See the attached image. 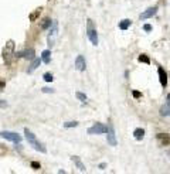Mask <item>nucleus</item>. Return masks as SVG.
<instances>
[{"mask_svg":"<svg viewBox=\"0 0 170 174\" xmlns=\"http://www.w3.org/2000/svg\"><path fill=\"white\" fill-rule=\"evenodd\" d=\"M24 134H26V139H27V142H28V144H30L34 150L40 151V153H47L46 146H44L41 142H38V139L36 137V134H34L28 127H24Z\"/></svg>","mask_w":170,"mask_h":174,"instance_id":"nucleus-1","label":"nucleus"},{"mask_svg":"<svg viewBox=\"0 0 170 174\" xmlns=\"http://www.w3.org/2000/svg\"><path fill=\"white\" fill-rule=\"evenodd\" d=\"M14 48H16V44H14L13 40H9L6 43V45L3 47L2 55H3V60L6 62V65H10L11 64V58L14 57Z\"/></svg>","mask_w":170,"mask_h":174,"instance_id":"nucleus-2","label":"nucleus"},{"mask_svg":"<svg viewBox=\"0 0 170 174\" xmlns=\"http://www.w3.org/2000/svg\"><path fill=\"white\" fill-rule=\"evenodd\" d=\"M0 137H3L9 142H13V143H20L21 142V136L19 133H14V132H9V130H3L0 132Z\"/></svg>","mask_w":170,"mask_h":174,"instance_id":"nucleus-3","label":"nucleus"},{"mask_svg":"<svg viewBox=\"0 0 170 174\" xmlns=\"http://www.w3.org/2000/svg\"><path fill=\"white\" fill-rule=\"evenodd\" d=\"M107 129L108 126H105L103 123H95L88 129V134H103L107 133Z\"/></svg>","mask_w":170,"mask_h":174,"instance_id":"nucleus-4","label":"nucleus"},{"mask_svg":"<svg viewBox=\"0 0 170 174\" xmlns=\"http://www.w3.org/2000/svg\"><path fill=\"white\" fill-rule=\"evenodd\" d=\"M57 33H58V21L53 20V23H51V26H50V34H48V45H50V47H53L54 37L57 36Z\"/></svg>","mask_w":170,"mask_h":174,"instance_id":"nucleus-5","label":"nucleus"},{"mask_svg":"<svg viewBox=\"0 0 170 174\" xmlns=\"http://www.w3.org/2000/svg\"><path fill=\"white\" fill-rule=\"evenodd\" d=\"M107 139H108V144L111 146H116L118 140H116V134H115V129H113L112 125H108V129H107Z\"/></svg>","mask_w":170,"mask_h":174,"instance_id":"nucleus-6","label":"nucleus"},{"mask_svg":"<svg viewBox=\"0 0 170 174\" xmlns=\"http://www.w3.org/2000/svg\"><path fill=\"white\" fill-rule=\"evenodd\" d=\"M87 36L89 38V41L94 44V45H98V33H97V28H88L87 30Z\"/></svg>","mask_w":170,"mask_h":174,"instance_id":"nucleus-7","label":"nucleus"},{"mask_svg":"<svg viewBox=\"0 0 170 174\" xmlns=\"http://www.w3.org/2000/svg\"><path fill=\"white\" fill-rule=\"evenodd\" d=\"M156 13H157V7L156 6H155V7H149V9H147V10H145L139 17H140V20H146V19L153 17Z\"/></svg>","mask_w":170,"mask_h":174,"instance_id":"nucleus-8","label":"nucleus"},{"mask_svg":"<svg viewBox=\"0 0 170 174\" xmlns=\"http://www.w3.org/2000/svg\"><path fill=\"white\" fill-rule=\"evenodd\" d=\"M75 68H77L78 71H85V68H87V62H85L84 55H77V58H75Z\"/></svg>","mask_w":170,"mask_h":174,"instance_id":"nucleus-9","label":"nucleus"},{"mask_svg":"<svg viewBox=\"0 0 170 174\" xmlns=\"http://www.w3.org/2000/svg\"><path fill=\"white\" fill-rule=\"evenodd\" d=\"M157 140L160 142L162 146H169L170 144V136L167 133H157Z\"/></svg>","mask_w":170,"mask_h":174,"instance_id":"nucleus-10","label":"nucleus"},{"mask_svg":"<svg viewBox=\"0 0 170 174\" xmlns=\"http://www.w3.org/2000/svg\"><path fill=\"white\" fill-rule=\"evenodd\" d=\"M157 72H159V81H160V84H162V87H166L167 85V74H166V71L163 70V68H159L157 70Z\"/></svg>","mask_w":170,"mask_h":174,"instance_id":"nucleus-11","label":"nucleus"},{"mask_svg":"<svg viewBox=\"0 0 170 174\" xmlns=\"http://www.w3.org/2000/svg\"><path fill=\"white\" fill-rule=\"evenodd\" d=\"M34 55H36V51H34V48H27V50L21 51V57L26 58V60H30L31 61L33 58H36Z\"/></svg>","mask_w":170,"mask_h":174,"instance_id":"nucleus-12","label":"nucleus"},{"mask_svg":"<svg viewBox=\"0 0 170 174\" xmlns=\"http://www.w3.org/2000/svg\"><path fill=\"white\" fill-rule=\"evenodd\" d=\"M71 160H72L74 163H75V166H77V168H78L80 171H82V173H85V171H87V168H85L84 163L81 161V159L78 157V156H72V157H71Z\"/></svg>","mask_w":170,"mask_h":174,"instance_id":"nucleus-13","label":"nucleus"},{"mask_svg":"<svg viewBox=\"0 0 170 174\" xmlns=\"http://www.w3.org/2000/svg\"><path fill=\"white\" fill-rule=\"evenodd\" d=\"M40 64H41V58H33L31 60V64H30V68H28V74H31L34 70H37V68L40 67Z\"/></svg>","mask_w":170,"mask_h":174,"instance_id":"nucleus-14","label":"nucleus"},{"mask_svg":"<svg viewBox=\"0 0 170 174\" xmlns=\"http://www.w3.org/2000/svg\"><path fill=\"white\" fill-rule=\"evenodd\" d=\"M51 61V51L50 50H44L41 53V62L44 64H50Z\"/></svg>","mask_w":170,"mask_h":174,"instance_id":"nucleus-15","label":"nucleus"},{"mask_svg":"<svg viewBox=\"0 0 170 174\" xmlns=\"http://www.w3.org/2000/svg\"><path fill=\"white\" fill-rule=\"evenodd\" d=\"M41 10H43V7H38V9H36L33 13H30V16H28V20H30V21H36L37 19L40 17Z\"/></svg>","mask_w":170,"mask_h":174,"instance_id":"nucleus-16","label":"nucleus"},{"mask_svg":"<svg viewBox=\"0 0 170 174\" xmlns=\"http://www.w3.org/2000/svg\"><path fill=\"white\" fill-rule=\"evenodd\" d=\"M133 137L136 139V140H142L145 137V130L142 129V127H137V129H135L133 132Z\"/></svg>","mask_w":170,"mask_h":174,"instance_id":"nucleus-17","label":"nucleus"},{"mask_svg":"<svg viewBox=\"0 0 170 174\" xmlns=\"http://www.w3.org/2000/svg\"><path fill=\"white\" fill-rule=\"evenodd\" d=\"M130 24H132V21L129 19H124L122 21H119V28L120 30H128L130 27Z\"/></svg>","mask_w":170,"mask_h":174,"instance_id":"nucleus-18","label":"nucleus"},{"mask_svg":"<svg viewBox=\"0 0 170 174\" xmlns=\"http://www.w3.org/2000/svg\"><path fill=\"white\" fill-rule=\"evenodd\" d=\"M160 115H162V116H169L170 115V104H166L160 108Z\"/></svg>","mask_w":170,"mask_h":174,"instance_id":"nucleus-19","label":"nucleus"},{"mask_svg":"<svg viewBox=\"0 0 170 174\" xmlns=\"http://www.w3.org/2000/svg\"><path fill=\"white\" fill-rule=\"evenodd\" d=\"M51 23H53V20H51V19H48V17H47V19H44L43 23H41V30H47V28L51 26Z\"/></svg>","mask_w":170,"mask_h":174,"instance_id":"nucleus-20","label":"nucleus"},{"mask_svg":"<svg viewBox=\"0 0 170 174\" xmlns=\"http://www.w3.org/2000/svg\"><path fill=\"white\" fill-rule=\"evenodd\" d=\"M137 60H139V62H145V64H150V60H149V57H147L146 54H140L139 57H137Z\"/></svg>","mask_w":170,"mask_h":174,"instance_id":"nucleus-21","label":"nucleus"},{"mask_svg":"<svg viewBox=\"0 0 170 174\" xmlns=\"http://www.w3.org/2000/svg\"><path fill=\"white\" fill-rule=\"evenodd\" d=\"M75 96H77L78 99L81 100V102H87V100H88L87 95H85V94H82V92H75Z\"/></svg>","mask_w":170,"mask_h":174,"instance_id":"nucleus-22","label":"nucleus"},{"mask_svg":"<svg viewBox=\"0 0 170 174\" xmlns=\"http://www.w3.org/2000/svg\"><path fill=\"white\" fill-rule=\"evenodd\" d=\"M78 126V122H65V123H64V127H65V129H70V127H77Z\"/></svg>","mask_w":170,"mask_h":174,"instance_id":"nucleus-23","label":"nucleus"},{"mask_svg":"<svg viewBox=\"0 0 170 174\" xmlns=\"http://www.w3.org/2000/svg\"><path fill=\"white\" fill-rule=\"evenodd\" d=\"M43 78H44V81H46V82H51V81L54 79V77H53V74H51V72H46Z\"/></svg>","mask_w":170,"mask_h":174,"instance_id":"nucleus-24","label":"nucleus"},{"mask_svg":"<svg viewBox=\"0 0 170 174\" xmlns=\"http://www.w3.org/2000/svg\"><path fill=\"white\" fill-rule=\"evenodd\" d=\"M30 166H31V168H34V170H38V168L41 167V166H40V163H38V161H31V164H30Z\"/></svg>","mask_w":170,"mask_h":174,"instance_id":"nucleus-25","label":"nucleus"},{"mask_svg":"<svg viewBox=\"0 0 170 174\" xmlns=\"http://www.w3.org/2000/svg\"><path fill=\"white\" fill-rule=\"evenodd\" d=\"M41 91H43L44 94H54V92H55V91H54L53 88H47V87H46V88H43Z\"/></svg>","mask_w":170,"mask_h":174,"instance_id":"nucleus-26","label":"nucleus"},{"mask_svg":"<svg viewBox=\"0 0 170 174\" xmlns=\"http://www.w3.org/2000/svg\"><path fill=\"white\" fill-rule=\"evenodd\" d=\"M132 95H133V98H136V99H139V98L142 96V94H140L139 91H133V92H132Z\"/></svg>","mask_w":170,"mask_h":174,"instance_id":"nucleus-27","label":"nucleus"},{"mask_svg":"<svg viewBox=\"0 0 170 174\" xmlns=\"http://www.w3.org/2000/svg\"><path fill=\"white\" fill-rule=\"evenodd\" d=\"M7 106H9V104H7L6 100L0 99V108H7Z\"/></svg>","mask_w":170,"mask_h":174,"instance_id":"nucleus-28","label":"nucleus"},{"mask_svg":"<svg viewBox=\"0 0 170 174\" xmlns=\"http://www.w3.org/2000/svg\"><path fill=\"white\" fill-rule=\"evenodd\" d=\"M143 30H145V31H152V26H150V24H145V26H143Z\"/></svg>","mask_w":170,"mask_h":174,"instance_id":"nucleus-29","label":"nucleus"},{"mask_svg":"<svg viewBox=\"0 0 170 174\" xmlns=\"http://www.w3.org/2000/svg\"><path fill=\"white\" fill-rule=\"evenodd\" d=\"M105 167H107V163H101V164H99V168H101V170H105Z\"/></svg>","mask_w":170,"mask_h":174,"instance_id":"nucleus-30","label":"nucleus"},{"mask_svg":"<svg viewBox=\"0 0 170 174\" xmlns=\"http://www.w3.org/2000/svg\"><path fill=\"white\" fill-rule=\"evenodd\" d=\"M4 88V82H0V91H3Z\"/></svg>","mask_w":170,"mask_h":174,"instance_id":"nucleus-31","label":"nucleus"},{"mask_svg":"<svg viewBox=\"0 0 170 174\" xmlns=\"http://www.w3.org/2000/svg\"><path fill=\"white\" fill-rule=\"evenodd\" d=\"M166 104H170V94L167 95V102H166Z\"/></svg>","mask_w":170,"mask_h":174,"instance_id":"nucleus-32","label":"nucleus"}]
</instances>
